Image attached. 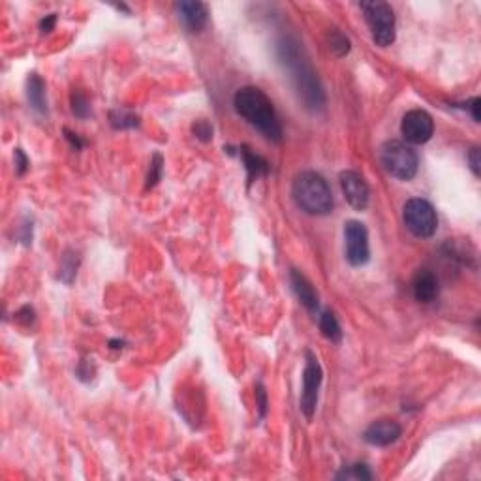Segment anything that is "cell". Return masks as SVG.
Returning a JSON list of instances; mask_svg holds the SVG:
<instances>
[{
    "label": "cell",
    "mask_w": 481,
    "mask_h": 481,
    "mask_svg": "<svg viewBox=\"0 0 481 481\" xmlns=\"http://www.w3.org/2000/svg\"><path fill=\"white\" fill-rule=\"evenodd\" d=\"M177 14L188 32H201L207 25V4L204 2H179L175 4Z\"/></svg>",
    "instance_id": "obj_12"
},
{
    "label": "cell",
    "mask_w": 481,
    "mask_h": 481,
    "mask_svg": "<svg viewBox=\"0 0 481 481\" xmlns=\"http://www.w3.org/2000/svg\"><path fill=\"white\" fill-rule=\"evenodd\" d=\"M468 164H470V168H472V171H474L476 177H480V149L478 147H472L470 151H468Z\"/></svg>",
    "instance_id": "obj_28"
},
{
    "label": "cell",
    "mask_w": 481,
    "mask_h": 481,
    "mask_svg": "<svg viewBox=\"0 0 481 481\" xmlns=\"http://www.w3.org/2000/svg\"><path fill=\"white\" fill-rule=\"evenodd\" d=\"M290 284H292L293 293L297 295V299L301 301V305L305 306L308 312L316 314L320 308V299H318V292L314 290V286L310 284V280L299 273V271L292 269L290 273Z\"/></svg>",
    "instance_id": "obj_13"
},
{
    "label": "cell",
    "mask_w": 481,
    "mask_h": 481,
    "mask_svg": "<svg viewBox=\"0 0 481 481\" xmlns=\"http://www.w3.org/2000/svg\"><path fill=\"white\" fill-rule=\"evenodd\" d=\"M320 329L321 335L325 336L328 341H331V343H341L343 331H341V325H338L336 316L331 312V310H325V312L320 316Z\"/></svg>",
    "instance_id": "obj_17"
},
{
    "label": "cell",
    "mask_w": 481,
    "mask_h": 481,
    "mask_svg": "<svg viewBox=\"0 0 481 481\" xmlns=\"http://www.w3.org/2000/svg\"><path fill=\"white\" fill-rule=\"evenodd\" d=\"M402 220H404V226L410 230V234H414L416 237L429 239L436 234V211L427 199H421V197L408 199L402 209Z\"/></svg>",
    "instance_id": "obj_6"
},
{
    "label": "cell",
    "mask_w": 481,
    "mask_h": 481,
    "mask_svg": "<svg viewBox=\"0 0 481 481\" xmlns=\"http://www.w3.org/2000/svg\"><path fill=\"white\" fill-rule=\"evenodd\" d=\"M64 134H66V139L72 143V147L75 149V151H79L81 147L85 145V141L77 136V134H73V132H70V130H64Z\"/></svg>",
    "instance_id": "obj_31"
},
{
    "label": "cell",
    "mask_w": 481,
    "mask_h": 481,
    "mask_svg": "<svg viewBox=\"0 0 481 481\" xmlns=\"http://www.w3.org/2000/svg\"><path fill=\"white\" fill-rule=\"evenodd\" d=\"M192 134H194L199 141L209 143V141L212 139L211 123H209V121H205V119H199V121H196V123L192 124Z\"/></svg>",
    "instance_id": "obj_23"
},
{
    "label": "cell",
    "mask_w": 481,
    "mask_h": 481,
    "mask_svg": "<svg viewBox=\"0 0 481 481\" xmlns=\"http://www.w3.org/2000/svg\"><path fill=\"white\" fill-rule=\"evenodd\" d=\"M239 156L245 168H247V175H248V184H252L254 181H258L260 177L269 175L271 166L269 162L265 160L263 156L256 154L252 149L248 145H241L239 147Z\"/></svg>",
    "instance_id": "obj_15"
},
{
    "label": "cell",
    "mask_w": 481,
    "mask_h": 481,
    "mask_svg": "<svg viewBox=\"0 0 481 481\" xmlns=\"http://www.w3.org/2000/svg\"><path fill=\"white\" fill-rule=\"evenodd\" d=\"M110 123L117 130H126V128H136L139 124V117L134 111L117 108V110H113L110 113Z\"/></svg>",
    "instance_id": "obj_18"
},
{
    "label": "cell",
    "mask_w": 481,
    "mask_h": 481,
    "mask_svg": "<svg viewBox=\"0 0 481 481\" xmlns=\"http://www.w3.org/2000/svg\"><path fill=\"white\" fill-rule=\"evenodd\" d=\"M34 320H36V314H34V308L29 305L21 306V308L17 310V314H15V321H19V323H21V325H25V328L32 325V323H34Z\"/></svg>",
    "instance_id": "obj_24"
},
{
    "label": "cell",
    "mask_w": 481,
    "mask_h": 481,
    "mask_svg": "<svg viewBox=\"0 0 481 481\" xmlns=\"http://www.w3.org/2000/svg\"><path fill=\"white\" fill-rule=\"evenodd\" d=\"M344 252L348 263L354 267H361L371 258L369 232L359 220H348L344 224Z\"/></svg>",
    "instance_id": "obj_7"
},
{
    "label": "cell",
    "mask_w": 481,
    "mask_h": 481,
    "mask_svg": "<svg viewBox=\"0 0 481 481\" xmlns=\"http://www.w3.org/2000/svg\"><path fill=\"white\" fill-rule=\"evenodd\" d=\"M402 434L401 425L393 419H378V421L371 423L367 430L363 432V438L367 444L378 445V447H386V445L395 444Z\"/></svg>",
    "instance_id": "obj_11"
},
{
    "label": "cell",
    "mask_w": 481,
    "mask_h": 481,
    "mask_svg": "<svg viewBox=\"0 0 481 481\" xmlns=\"http://www.w3.org/2000/svg\"><path fill=\"white\" fill-rule=\"evenodd\" d=\"M72 111L73 115L79 119H87L90 115V102L81 90H73L72 92Z\"/></svg>",
    "instance_id": "obj_21"
},
{
    "label": "cell",
    "mask_w": 481,
    "mask_h": 481,
    "mask_svg": "<svg viewBox=\"0 0 481 481\" xmlns=\"http://www.w3.org/2000/svg\"><path fill=\"white\" fill-rule=\"evenodd\" d=\"M92 374H95V369L90 367V363L88 361H81L79 367H77V378L83 380V382H88V380L92 378Z\"/></svg>",
    "instance_id": "obj_29"
},
{
    "label": "cell",
    "mask_w": 481,
    "mask_h": 481,
    "mask_svg": "<svg viewBox=\"0 0 481 481\" xmlns=\"http://www.w3.org/2000/svg\"><path fill=\"white\" fill-rule=\"evenodd\" d=\"M341 188L346 197V201L356 209V211H365L369 207V199H371V190L369 184L365 181V177L358 171H343L341 173Z\"/></svg>",
    "instance_id": "obj_10"
},
{
    "label": "cell",
    "mask_w": 481,
    "mask_h": 481,
    "mask_svg": "<svg viewBox=\"0 0 481 481\" xmlns=\"http://www.w3.org/2000/svg\"><path fill=\"white\" fill-rule=\"evenodd\" d=\"M306 365L303 372V395H301V410L306 416V419H312L316 406H318V391H320L323 372H321L320 361L312 352H305Z\"/></svg>",
    "instance_id": "obj_8"
},
{
    "label": "cell",
    "mask_w": 481,
    "mask_h": 481,
    "mask_svg": "<svg viewBox=\"0 0 481 481\" xmlns=\"http://www.w3.org/2000/svg\"><path fill=\"white\" fill-rule=\"evenodd\" d=\"M14 160H15V173H17V175H23V173L29 169V158H27V154L23 153V149H15Z\"/></svg>",
    "instance_id": "obj_26"
},
{
    "label": "cell",
    "mask_w": 481,
    "mask_h": 481,
    "mask_svg": "<svg viewBox=\"0 0 481 481\" xmlns=\"http://www.w3.org/2000/svg\"><path fill=\"white\" fill-rule=\"evenodd\" d=\"M149 173H147V188H153L156 186L162 179V169H164V160H162L160 153L153 154V160L149 164Z\"/></svg>",
    "instance_id": "obj_22"
},
{
    "label": "cell",
    "mask_w": 481,
    "mask_h": 481,
    "mask_svg": "<svg viewBox=\"0 0 481 481\" xmlns=\"http://www.w3.org/2000/svg\"><path fill=\"white\" fill-rule=\"evenodd\" d=\"M380 160L389 175L397 177L401 181L414 179L417 168H419V158H417L416 151L399 139H391V141L384 143Z\"/></svg>",
    "instance_id": "obj_4"
},
{
    "label": "cell",
    "mask_w": 481,
    "mask_h": 481,
    "mask_svg": "<svg viewBox=\"0 0 481 481\" xmlns=\"http://www.w3.org/2000/svg\"><path fill=\"white\" fill-rule=\"evenodd\" d=\"M77 262H79V258H77V254H73L72 250H68L64 254V258H62L59 278H62L66 284H70L73 280V277H75V273H77Z\"/></svg>",
    "instance_id": "obj_20"
},
{
    "label": "cell",
    "mask_w": 481,
    "mask_h": 481,
    "mask_svg": "<svg viewBox=\"0 0 481 481\" xmlns=\"http://www.w3.org/2000/svg\"><path fill=\"white\" fill-rule=\"evenodd\" d=\"M438 278L436 275L429 269H419L416 273V277L412 280V292L416 301L429 305L438 297Z\"/></svg>",
    "instance_id": "obj_14"
},
{
    "label": "cell",
    "mask_w": 481,
    "mask_h": 481,
    "mask_svg": "<svg viewBox=\"0 0 481 481\" xmlns=\"http://www.w3.org/2000/svg\"><path fill=\"white\" fill-rule=\"evenodd\" d=\"M256 404H258V410H260V417H265V414H267V393H265V387H263L262 382L256 384Z\"/></svg>",
    "instance_id": "obj_25"
},
{
    "label": "cell",
    "mask_w": 481,
    "mask_h": 481,
    "mask_svg": "<svg viewBox=\"0 0 481 481\" xmlns=\"http://www.w3.org/2000/svg\"><path fill=\"white\" fill-rule=\"evenodd\" d=\"M365 21L371 29L372 40L380 47H387L395 42V12L391 4L374 0V2H361Z\"/></svg>",
    "instance_id": "obj_5"
},
{
    "label": "cell",
    "mask_w": 481,
    "mask_h": 481,
    "mask_svg": "<svg viewBox=\"0 0 481 481\" xmlns=\"http://www.w3.org/2000/svg\"><path fill=\"white\" fill-rule=\"evenodd\" d=\"M292 194L297 207L306 214L325 217L333 211V192L328 181L316 171H303L295 177Z\"/></svg>",
    "instance_id": "obj_2"
},
{
    "label": "cell",
    "mask_w": 481,
    "mask_h": 481,
    "mask_svg": "<svg viewBox=\"0 0 481 481\" xmlns=\"http://www.w3.org/2000/svg\"><path fill=\"white\" fill-rule=\"evenodd\" d=\"M27 98L32 110L45 115L47 113V98H45V83L38 73H30L27 79Z\"/></svg>",
    "instance_id": "obj_16"
},
{
    "label": "cell",
    "mask_w": 481,
    "mask_h": 481,
    "mask_svg": "<svg viewBox=\"0 0 481 481\" xmlns=\"http://www.w3.org/2000/svg\"><path fill=\"white\" fill-rule=\"evenodd\" d=\"M234 106L241 117L252 124L256 130L262 132L263 138L273 143H278L282 139V126L278 123L277 111L263 90L258 87L239 88L235 92Z\"/></svg>",
    "instance_id": "obj_1"
},
{
    "label": "cell",
    "mask_w": 481,
    "mask_h": 481,
    "mask_svg": "<svg viewBox=\"0 0 481 481\" xmlns=\"http://www.w3.org/2000/svg\"><path fill=\"white\" fill-rule=\"evenodd\" d=\"M401 132L408 143L423 145L432 138L434 123H432V117L425 110H412L402 117Z\"/></svg>",
    "instance_id": "obj_9"
},
{
    "label": "cell",
    "mask_w": 481,
    "mask_h": 481,
    "mask_svg": "<svg viewBox=\"0 0 481 481\" xmlns=\"http://www.w3.org/2000/svg\"><path fill=\"white\" fill-rule=\"evenodd\" d=\"M480 103H481L480 98H474V100H470V102H468V110L472 111V117H474L476 123H480V108H481Z\"/></svg>",
    "instance_id": "obj_32"
},
{
    "label": "cell",
    "mask_w": 481,
    "mask_h": 481,
    "mask_svg": "<svg viewBox=\"0 0 481 481\" xmlns=\"http://www.w3.org/2000/svg\"><path fill=\"white\" fill-rule=\"evenodd\" d=\"M280 59L290 66V72L293 73L292 77L295 81L297 92L306 103V108H321L323 106V92H321L318 77L310 66L305 60L299 59V49L292 45L288 40L280 45Z\"/></svg>",
    "instance_id": "obj_3"
},
{
    "label": "cell",
    "mask_w": 481,
    "mask_h": 481,
    "mask_svg": "<svg viewBox=\"0 0 481 481\" xmlns=\"http://www.w3.org/2000/svg\"><path fill=\"white\" fill-rule=\"evenodd\" d=\"M344 478H356V480H371L372 474L365 465H354L350 472H344Z\"/></svg>",
    "instance_id": "obj_27"
},
{
    "label": "cell",
    "mask_w": 481,
    "mask_h": 481,
    "mask_svg": "<svg viewBox=\"0 0 481 481\" xmlns=\"http://www.w3.org/2000/svg\"><path fill=\"white\" fill-rule=\"evenodd\" d=\"M55 23H57V15L55 14L45 15L44 19L40 21V30H42V32H51L53 27H55Z\"/></svg>",
    "instance_id": "obj_30"
},
{
    "label": "cell",
    "mask_w": 481,
    "mask_h": 481,
    "mask_svg": "<svg viewBox=\"0 0 481 481\" xmlns=\"http://www.w3.org/2000/svg\"><path fill=\"white\" fill-rule=\"evenodd\" d=\"M329 49L335 57H346L350 53V40L344 36L341 30H331L329 32Z\"/></svg>",
    "instance_id": "obj_19"
}]
</instances>
